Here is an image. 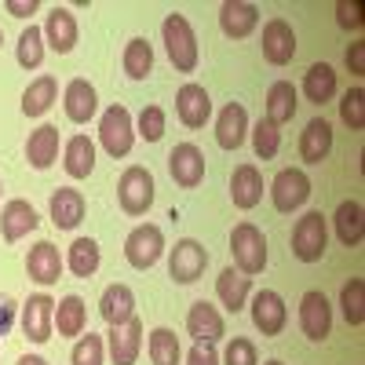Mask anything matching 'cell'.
<instances>
[{"label":"cell","instance_id":"cell-35","mask_svg":"<svg viewBox=\"0 0 365 365\" xmlns=\"http://www.w3.org/2000/svg\"><path fill=\"white\" fill-rule=\"evenodd\" d=\"M103 263V252H99V241H91V237H77L73 245H70V256H66V267L73 278H91V274L99 270Z\"/></svg>","mask_w":365,"mask_h":365},{"label":"cell","instance_id":"cell-21","mask_svg":"<svg viewBox=\"0 0 365 365\" xmlns=\"http://www.w3.org/2000/svg\"><path fill=\"white\" fill-rule=\"evenodd\" d=\"M296 106H299V96L289 81H274L267 88V103H263V120H270L274 128H282L285 120L296 117Z\"/></svg>","mask_w":365,"mask_h":365},{"label":"cell","instance_id":"cell-18","mask_svg":"<svg viewBox=\"0 0 365 365\" xmlns=\"http://www.w3.org/2000/svg\"><path fill=\"white\" fill-rule=\"evenodd\" d=\"M63 267H66V259L58 256V249L51 245V241H37L26 256V270L37 285H55L58 278H63Z\"/></svg>","mask_w":365,"mask_h":365},{"label":"cell","instance_id":"cell-51","mask_svg":"<svg viewBox=\"0 0 365 365\" xmlns=\"http://www.w3.org/2000/svg\"><path fill=\"white\" fill-rule=\"evenodd\" d=\"M267 365H285V361H278V358H274V361H267Z\"/></svg>","mask_w":365,"mask_h":365},{"label":"cell","instance_id":"cell-7","mask_svg":"<svg viewBox=\"0 0 365 365\" xmlns=\"http://www.w3.org/2000/svg\"><path fill=\"white\" fill-rule=\"evenodd\" d=\"M161 252H165V234L154 223H143V227H135L125 237V259L135 270H150V267L161 259Z\"/></svg>","mask_w":365,"mask_h":365},{"label":"cell","instance_id":"cell-44","mask_svg":"<svg viewBox=\"0 0 365 365\" xmlns=\"http://www.w3.org/2000/svg\"><path fill=\"white\" fill-rule=\"evenodd\" d=\"M220 361H223V365H259V358H256V344L245 340V336H234V340L227 344V351H223Z\"/></svg>","mask_w":365,"mask_h":365},{"label":"cell","instance_id":"cell-46","mask_svg":"<svg viewBox=\"0 0 365 365\" xmlns=\"http://www.w3.org/2000/svg\"><path fill=\"white\" fill-rule=\"evenodd\" d=\"M187 365H220L216 344H194L190 354H187Z\"/></svg>","mask_w":365,"mask_h":365},{"label":"cell","instance_id":"cell-14","mask_svg":"<svg viewBox=\"0 0 365 365\" xmlns=\"http://www.w3.org/2000/svg\"><path fill=\"white\" fill-rule=\"evenodd\" d=\"M289 322V307L285 299L274 292V289H259L252 296V325L263 332V336H278Z\"/></svg>","mask_w":365,"mask_h":365},{"label":"cell","instance_id":"cell-30","mask_svg":"<svg viewBox=\"0 0 365 365\" xmlns=\"http://www.w3.org/2000/svg\"><path fill=\"white\" fill-rule=\"evenodd\" d=\"M81 220H84V194L73 187H58L51 194V223L63 230H73Z\"/></svg>","mask_w":365,"mask_h":365},{"label":"cell","instance_id":"cell-48","mask_svg":"<svg viewBox=\"0 0 365 365\" xmlns=\"http://www.w3.org/2000/svg\"><path fill=\"white\" fill-rule=\"evenodd\" d=\"M11 322H15V299L11 296H0V336H8Z\"/></svg>","mask_w":365,"mask_h":365},{"label":"cell","instance_id":"cell-1","mask_svg":"<svg viewBox=\"0 0 365 365\" xmlns=\"http://www.w3.org/2000/svg\"><path fill=\"white\" fill-rule=\"evenodd\" d=\"M161 37H165V51H168V58H172L175 73H194L201 51H197V37H194L190 19H187V15H179V11L165 15V22H161Z\"/></svg>","mask_w":365,"mask_h":365},{"label":"cell","instance_id":"cell-47","mask_svg":"<svg viewBox=\"0 0 365 365\" xmlns=\"http://www.w3.org/2000/svg\"><path fill=\"white\" fill-rule=\"evenodd\" d=\"M347 66H351V73H365V41H358V44H351L347 48Z\"/></svg>","mask_w":365,"mask_h":365},{"label":"cell","instance_id":"cell-27","mask_svg":"<svg viewBox=\"0 0 365 365\" xmlns=\"http://www.w3.org/2000/svg\"><path fill=\"white\" fill-rule=\"evenodd\" d=\"M99 314L106 325H125L128 318H135V292L128 285H110L99 296Z\"/></svg>","mask_w":365,"mask_h":365},{"label":"cell","instance_id":"cell-32","mask_svg":"<svg viewBox=\"0 0 365 365\" xmlns=\"http://www.w3.org/2000/svg\"><path fill=\"white\" fill-rule=\"evenodd\" d=\"M303 96H307L311 103H318V106L332 103V96H336V70H332L329 63H314L307 73H303Z\"/></svg>","mask_w":365,"mask_h":365},{"label":"cell","instance_id":"cell-11","mask_svg":"<svg viewBox=\"0 0 365 365\" xmlns=\"http://www.w3.org/2000/svg\"><path fill=\"white\" fill-rule=\"evenodd\" d=\"M168 172H172V179H175V187H182V190L201 187V179H205V154H201V146H194V143L172 146Z\"/></svg>","mask_w":365,"mask_h":365},{"label":"cell","instance_id":"cell-28","mask_svg":"<svg viewBox=\"0 0 365 365\" xmlns=\"http://www.w3.org/2000/svg\"><path fill=\"white\" fill-rule=\"evenodd\" d=\"M26 158L37 172L51 168L58 161V128L55 125H41L37 132H29V143H26Z\"/></svg>","mask_w":365,"mask_h":365},{"label":"cell","instance_id":"cell-45","mask_svg":"<svg viewBox=\"0 0 365 365\" xmlns=\"http://www.w3.org/2000/svg\"><path fill=\"white\" fill-rule=\"evenodd\" d=\"M336 22L344 29H361L365 26V4H361V0H354V4H351V0H340V4H336Z\"/></svg>","mask_w":365,"mask_h":365},{"label":"cell","instance_id":"cell-34","mask_svg":"<svg viewBox=\"0 0 365 365\" xmlns=\"http://www.w3.org/2000/svg\"><path fill=\"white\" fill-rule=\"evenodd\" d=\"M55 96H58V81H55L51 73L37 77L34 84L22 91V113H26V117H44V113L51 110Z\"/></svg>","mask_w":365,"mask_h":365},{"label":"cell","instance_id":"cell-40","mask_svg":"<svg viewBox=\"0 0 365 365\" xmlns=\"http://www.w3.org/2000/svg\"><path fill=\"white\" fill-rule=\"evenodd\" d=\"M252 150H256L259 161H270L282 150V132L274 128L270 120H263V117H259V125L252 128Z\"/></svg>","mask_w":365,"mask_h":365},{"label":"cell","instance_id":"cell-8","mask_svg":"<svg viewBox=\"0 0 365 365\" xmlns=\"http://www.w3.org/2000/svg\"><path fill=\"white\" fill-rule=\"evenodd\" d=\"M270 197H274V208L278 212H296L307 205L311 197V179L303 168H282L270 182Z\"/></svg>","mask_w":365,"mask_h":365},{"label":"cell","instance_id":"cell-16","mask_svg":"<svg viewBox=\"0 0 365 365\" xmlns=\"http://www.w3.org/2000/svg\"><path fill=\"white\" fill-rule=\"evenodd\" d=\"M44 44L55 51V55H70L73 44H77V19L70 8H51L48 19H44Z\"/></svg>","mask_w":365,"mask_h":365},{"label":"cell","instance_id":"cell-25","mask_svg":"<svg viewBox=\"0 0 365 365\" xmlns=\"http://www.w3.org/2000/svg\"><path fill=\"white\" fill-rule=\"evenodd\" d=\"M230 201L237 208H256L263 201V175L256 165H237L234 175H230Z\"/></svg>","mask_w":365,"mask_h":365},{"label":"cell","instance_id":"cell-50","mask_svg":"<svg viewBox=\"0 0 365 365\" xmlns=\"http://www.w3.org/2000/svg\"><path fill=\"white\" fill-rule=\"evenodd\" d=\"M19 365H48V361H44L41 354H22V358H19Z\"/></svg>","mask_w":365,"mask_h":365},{"label":"cell","instance_id":"cell-23","mask_svg":"<svg viewBox=\"0 0 365 365\" xmlns=\"http://www.w3.org/2000/svg\"><path fill=\"white\" fill-rule=\"evenodd\" d=\"M329 154H332V125L325 117L307 120V128L299 135V158L307 165H322Z\"/></svg>","mask_w":365,"mask_h":365},{"label":"cell","instance_id":"cell-42","mask_svg":"<svg viewBox=\"0 0 365 365\" xmlns=\"http://www.w3.org/2000/svg\"><path fill=\"white\" fill-rule=\"evenodd\" d=\"M340 117H344V125L354 128V132L365 128V91H361V88L344 91V99H340Z\"/></svg>","mask_w":365,"mask_h":365},{"label":"cell","instance_id":"cell-31","mask_svg":"<svg viewBox=\"0 0 365 365\" xmlns=\"http://www.w3.org/2000/svg\"><path fill=\"white\" fill-rule=\"evenodd\" d=\"M63 168L73 179H88L91 168H96V143H91L88 135H73L66 143V150H63Z\"/></svg>","mask_w":365,"mask_h":365},{"label":"cell","instance_id":"cell-26","mask_svg":"<svg viewBox=\"0 0 365 365\" xmlns=\"http://www.w3.org/2000/svg\"><path fill=\"white\" fill-rule=\"evenodd\" d=\"M216 296H220V303H223L230 314H237L249 303V296H252V278H245L241 270L227 267L220 278H216Z\"/></svg>","mask_w":365,"mask_h":365},{"label":"cell","instance_id":"cell-33","mask_svg":"<svg viewBox=\"0 0 365 365\" xmlns=\"http://www.w3.org/2000/svg\"><path fill=\"white\" fill-rule=\"evenodd\" d=\"M88 325V307L81 296H63L55 303V329L58 336H81Z\"/></svg>","mask_w":365,"mask_h":365},{"label":"cell","instance_id":"cell-52","mask_svg":"<svg viewBox=\"0 0 365 365\" xmlns=\"http://www.w3.org/2000/svg\"><path fill=\"white\" fill-rule=\"evenodd\" d=\"M0 194H4V182H0Z\"/></svg>","mask_w":365,"mask_h":365},{"label":"cell","instance_id":"cell-49","mask_svg":"<svg viewBox=\"0 0 365 365\" xmlns=\"http://www.w3.org/2000/svg\"><path fill=\"white\" fill-rule=\"evenodd\" d=\"M8 15H15V19H29V15H34L37 11V0H8Z\"/></svg>","mask_w":365,"mask_h":365},{"label":"cell","instance_id":"cell-4","mask_svg":"<svg viewBox=\"0 0 365 365\" xmlns=\"http://www.w3.org/2000/svg\"><path fill=\"white\" fill-rule=\"evenodd\" d=\"M154 197H158L154 175H150L143 165H132V168L120 172V179H117V201H120V208H125L128 216H143V212L154 205Z\"/></svg>","mask_w":365,"mask_h":365},{"label":"cell","instance_id":"cell-5","mask_svg":"<svg viewBox=\"0 0 365 365\" xmlns=\"http://www.w3.org/2000/svg\"><path fill=\"white\" fill-rule=\"evenodd\" d=\"M99 143H103V150L110 158H128V150L135 143V120H132L128 106L113 103L103 113V120H99Z\"/></svg>","mask_w":365,"mask_h":365},{"label":"cell","instance_id":"cell-6","mask_svg":"<svg viewBox=\"0 0 365 365\" xmlns=\"http://www.w3.org/2000/svg\"><path fill=\"white\" fill-rule=\"evenodd\" d=\"M205 267H208V249L201 245V241H194V237L175 241V249L168 256V274L179 285H194L205 274Z\"/></svg>","mask_w":365,"mask_h":365},{"label":"cell","instance_id":"cell-29","mask_svg":"<svg viewBox=\"0 0 365 365\" xmlns=\"http://www.w3.org/2000/svg\"><path fill=\"white\" fill-rule=\"evenodd\" d=\"M332 227H336V237L347 249L361 245V237H365V208H361V201H340L336 216H332Z\"/></svg>","mask_w":365,"mask_h":365},{"label":"cell","instance_id":"cell-2","mask_svg":"<svg viewBox=\"0 0 365 365\" xmlns=\"http://www.w3.org/2000/svg\"><path fill=\"white\" fill-rule=\"evenodd\" d=\"M230 252H234V267L245 274V278H252V274H259L267 267V237L256 223H237L230 230Z\"/></svg>","mask_w":365,"mask_h":365},{"label":"cell","instance_id":"cell-12","mask_svg":"<svg viewBox=\"0 0 365 365\" xmlns=\"http://www.w3.org/2000/svg\"><path fill=\"white\" fill-rule=\"evenodd\" d=\"M259 44H263V58L270 66H289L292 55H296V29L285 19H270L263 26Z\"/></svg>","mask_w":365,"mask_h":365},{"label":"cell","instance_id":"cell-53","mask_svg":"<svg viewBox=\"0 0 365 365\" xmlns=\"http://www.w3.org/2000/svg\"><path fill=\"white\" fill-rule=\"evenodd\" d=\"M0 44H4V34H0Z\"/></svg>","mask_w":365,"mask_h":365},{"label":"cell","instance_id":"cell-9","mask_svg":"<svg viewBox=\"0 0 365 365\" xmlns=\"http://www.w3.org/2000/svg\"><path fill=\"white\" fill-rule=\"evenodd\" d=\"M22 332L29 344H48L55 332V299L48 292H37L22 307Z\"/></svg>","mask_w":365,"mask_h":365},{"label":"cell","instance_id":"cell-19","mask_svg":"<svg viewBox=\"0 0 365 365\" xmlns=\"http://www.w3.org/2000/svg\"><path fill=\"white\" fill-rule=\"evenodd\" d=\"M37 208L29 205V201H22V197H15V201H8L4 208H0V237L4 241H22L26 234H34L37 230Z\"/></svg>","mask_w":365,"mask_h":365},{"label":"cell","instance_id":"cell-37","mask_svg":"<svg viewBox=\"0 0 365 365\" xmlns=\"http://www.w3.org/2000/svg\"><path fill=\"white\" fill-rule=\"evenodd\" d=\"M146 351H150V361L154 365H179L182 351H179V336L172 329H154L150 332V340H146Z\"/></svg>","mask_w":365,"mask_h":365},{"label":"cell","instance_id":"cell-39","mask_svg":"<svg viewBox=\"0 0 365 365\" xmlns=\"http://www.w3.org/2000/svg\"><path fill=\"white\" fill-rule=\"evenodd\" d=\"M340 311H344L347 325H361L365 322V282L361 278H351L340 289Z\"/></svg>","mask_w":365,"mask_h":365},{"label":"cell","instance_id":"cell-17","mask_svg":"<svg viewBox=\"0 0 365 365\" xmlns=\"http://www.w3.org/2000/svg\"><path fill=\"white\" fill-rule=\"evenodd\" d=\"M256 26H259V8L249 0H227L220 8V29L230 41H245Z\"/></svg>","mask_w":365,"mask_h":365},{"label":"cell","instance_id":"cell-38","mask_svg":"<svg viewBox=\"0 0 365 365\" xmlns=\"http://www.w3.org/2000/svg\"><path fill=\"white\" fill-rule=\"evenodd\" d=\"M19 66L22 70H37L44 63V29L41 26H26L19 37Z\"/></svg>","mask_w":365,"mask_h":365},{"label":"cell","instance_id":"cell-10","mask_svg":"<svg viewBox=\"0 0 365 365\" xmlns=\"http://www.w3.org/2000/svg\"><path fill=\"white\" fill-rule=\"evenodd\" d=\"M299 329L307 332V340H314V344H322L332 332V303L325 299V292H318V289L303 292V299H299Z\"/></svg>","mask_w":365,"mask_h":365},{"label":"cell","instance_id":"cell-3","mask_svg":"<svg viewBox=\"0 0 365 365\" xmlns=\"http://www.w3.org/2000/svg\"><path fill=\"white\" fill-rule=\"evenodd\" d=\"M329 249V220L322 212H307L292 227V256L299 263H318Z\"/></svg>","mask_w":365,"mask_h":365},{"label":"cell","instance_id":"cell-24","mask_svg":"<svg viewBox=\"0 0 365 365\" xmlns=\"http://www.w3.org/2000/svg\"><path fill=\"white\" fill-rule=\"evenodd\" d=\"M245 135H249V113H245V106H241V103H227L220 110V117H216V143L223 150H237L241 143H245Z\"/></svg>","mask_w":365,"mask_h":365},{"label":"cell","instance_id":"cell-13","mask_svg":"<svg viewBox=\"0 0 365 365\" xmlns=\"http://www.w3.org/2000/svg\"><path fill=\"white\" fill-rule=\"evenodd\" d=\"M106 351H110L113 365H135V358L143 351V322L139 318H128L125 325H110Z\"/></svg>","mask_w":365,"mask_h":365},{"label":"cell","instance_id":"cell-20","mask_svg":"<svg viewBox=\"0 0 365 365\" xmlns=\"http://www.w3.org/2000/svg\"><path fill=\"white\" fill-rule=\"evenodd\" d=\"M187 332L194 336V344H216L227 332L223 329V314L212 307V303L197 299V303H190V311H187Z\"/></svg>","mask_w":365,"mask_h":365},{"label":"cell","instance_id":"cell-36","mask_svg":"<svg viewBox=\"0 0 365 365\" xmlns=\"http://www.w3.org/2000/svg\"><path fill=\"white\" fill-rule=\"evenodd\" d=\"M120 63H125V73L132 81H146L150 70H154V48H150L146 37H132L125 44V58H120Z\"/></svg>","mask_w":365,"mask_h":365},{"label":"cell","instance_id":"cell-41","mask_svg":"<svg viewBox=\"0 0 365 365\" xmlns=\"http://www.w3.org/2000/svg\"><path fill=\"white\" fill-rule=\"evenodd\" d=\"M103 358H106V340L96 336V332L81 336V340L73 344V354H70L73 365H103Z\"/></svg>","mask_w":365,"mask_h":365},{"label":"cell","instance_id":"cell-22","mask_svg":"<svg viewBox=\"0 0 365 365\" xmlns=\"http://www.w3.org/2000/svg\"><path fill=\"white\" fill-rule=\"evenodd\" d=\"M63 106H66V117L73 120V125H88V120L96 117V110H99V96H96V88H91L84 77H73L66 84Z\"/></svg>","mask_w":365,"mask_h":365},{"label":"cell","instance_id":"cell-15","mask_svg":"<svg viewBox=\"0 0 365 365\" xmlns=\"http://www.w3.org/2000/svg\"><path fill=\"white\" fill-rule=\"evenodd\" d=\"M175 117L182 120L187 128H205V120L212 117V99L201 84H182L175 91Z\"/></svg>","mask_w":365,"mask_h":365},{"label":"cell","instance_id":"cell-43","mask_svg":"<svg viewBox=\"0 0 365 365\" xmlns=\"http://www.w3.org/2000/svg\"><path fill=\"white\" fill-rule=\"evenodd\" d=\"M135 135H143L146 143H161V135H165V110L161 106H143V113H139V120H135Z\"/></svg>","mask_w":365,"mask_h":365}]
</instances>
